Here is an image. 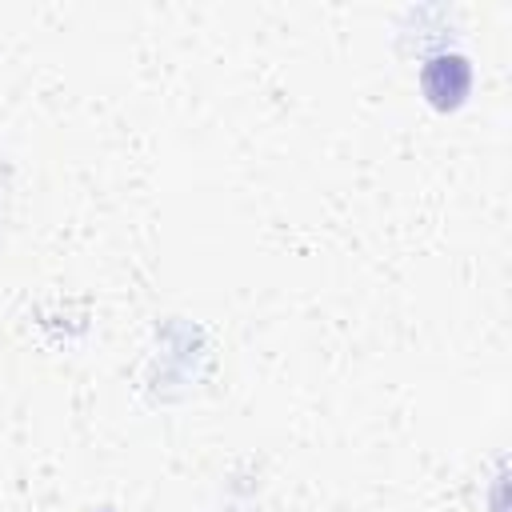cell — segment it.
Returning a JSON list of instances; mask_svg holds the SVG:
<instances>
[{"mask_svg": "<svg viewBox=\"0 0 512 512\" xmlns=\"http://www.w3.org/2000/svg\"><path fill=\"white\" fill-rule=\"evenodd\" d=\"M420 84H424V92H428V100H432L436 108H456V104L464 100L468 84H472V68H468L464 56L440 52V56H432V60L424 64Z\"/></svg>", "mask_w": 512, "mask_h": 512, "instance_id": "6da1fadb", "label": "cell"}]
</instances>
